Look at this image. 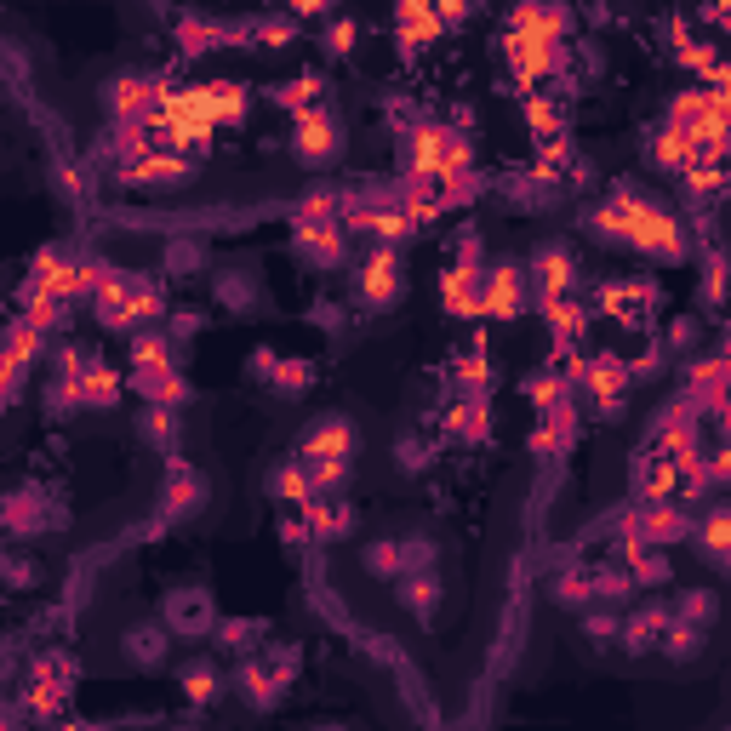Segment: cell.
Instances as JSON below:
<instances>
[{"instance_id":"cell-1","label":"cell","mask_w":731,"mask_h":731,"mask_svg":"<svg viewBox=\"0 0 731 731\" xmlns=\"http://www.w3.org/2000/svg\"><path fill=\"white\" fill-rule=\"evenodd\" d=\"M166 623H172L183 640H189V634H206V629H212V606H206V594L189 589V600H183V589H178L172 600H166Z\"/></svg>"},{"instance_id":"cell-2","label":"cell","mask_w":731,"mask_h":731,"mask_svg":"<svg viewBox=\"0 0 731 731\" xmlns=\"http://www.w3.org/2000/svg\"><path fill=\"white\" fill-rule=\"evenodd\" d=\"M178 686H183L189 703H212V697H218V669H212V663H189V669L178 674Z\"/></svg>"},{"instance_id":"cell-3","label":"cell","mask_w":731,"mask_h":731,"mask_svg":"<svg viewBox=\"0 0 731 731\" xmlns=\"http://www.w3.org/2000/svg\"><path fill=\"white\" fill-rule=\"evenodd\" d=\"M360 297L366 303H389L395 297V257H377L372 275H360Z\"/></svg>"},{"instance_id":"cell-4","label":"cell","mask_w":731,"mask_h":731,"mask_svg":"<svg viewBox=\"0 0 731 731\" xmlns=\"http://www.w3.org/2000/svg\"><path fill=\"white\" fill-rule=\"evenodd\" d=\"M406 606H417V617H435L440 583H435V577H406Z\"/></svg>"},{"instance_id":"cell-5","label":"cell","mask_w":731,"mask_h":731,"mask_svg":"<svg viewBox=\"0 0 731 731\" xmlns=\"http://www.w3.org/2000/svg\"><path fill=\"white\" fill-rule=\"evenodd\" d=\"M132 657H138L143 669H155L160 657H166V640H160V629H138V634H132Z\"/></svg>"},{"instance_id":"cell-6","label":"cell","mask_w":731,"mask_h":731,"mask_svg":"<svg viewBox=\"0 0 731 731\" xmlns=\"http://www.w3.org/2000/svg\"><path fill=\"white\" fill-rule=\"evenodd\" d=\"M223 640H218V646H229V652H252V646H257V634H263V623H223Z\"/></svg>"},{"instance_id":"cell-7","label":"cell","mask_w":731,"mask_h":731,"mask_svg":"<svg viewBox=\"0 0 731 731\" xmlns=\"http://www.w3.org/2000/svg\"><path fill=\"white\" fill-rule=\"evenodd\" d=\"M218 297L229 303V309H246L257 292H252V280H246V275H223V280H218Z\"/></svg>"}]
</instances>
